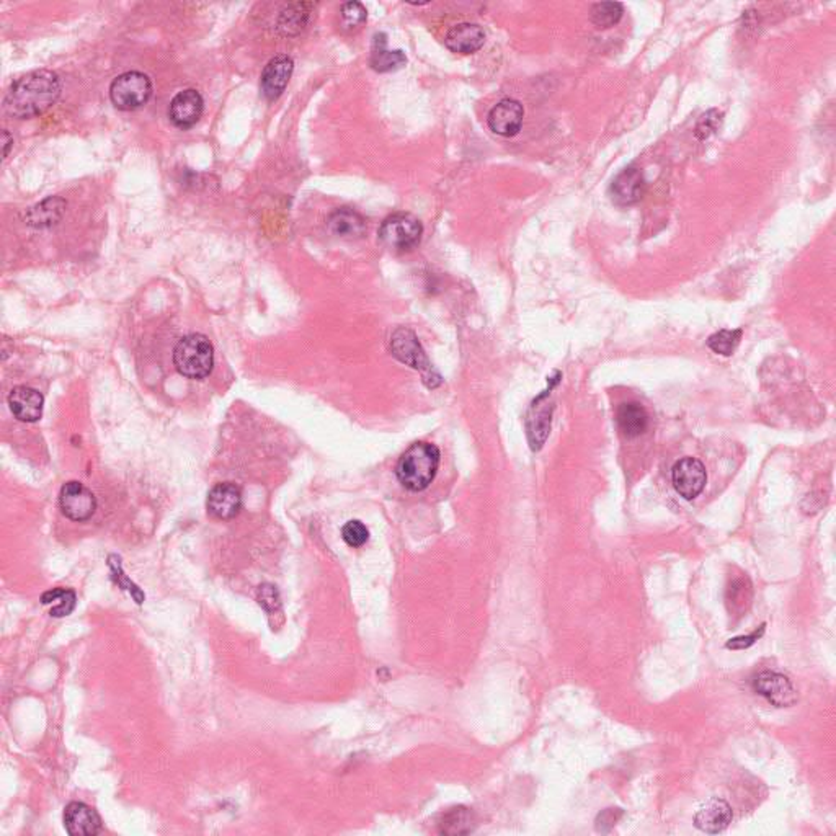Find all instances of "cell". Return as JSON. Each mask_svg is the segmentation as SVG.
<instances>
[{
	"instance_id": "6da1fadb",
	"label": "cell",
	"mask_w": 836,
	"mask_h": 836,
	"mask_svg": "<svg viewBox=\"0 0 836 836\" xmlns=\"http://www.w3.org/2000/svg\"><path fill=\"white\" fill-rule=\"evenodd\" d=\"M61 79L53 70H33L10 87L4 110L16 120L43 115L61 95Z\"/></svg>"
},
{
	"instance_id": "7a4b0ae2",
	"label": "cell",
	"mask_w": 836,
	"mask_h": 836,
	"mask_svg": "<svg viewBox=\"0 0 836 836\" xmlns=\"http://www.w3.org/2000/svg\"><path fill=\"white\" fill-rule=\"evenodd\" d=\"M441 454L437 446L418 441L400 456L396 474L407 491L422 492L437 477Z\"/></svg>"
},
{
	"instance_id": "3957f363",
	"label": "cell",
	"mask_w": 836,
	"mask_h": 836,
	"mask_svg": "<svg viewBox=\"0 0 836 836\" xmlns=\"http://www.w3.org/2000/svg\"><path fill=\"white\" fill-rule=\"evenodd\" d=\"M174 363L182 376L205 379L215 366V352L205 335L192 333L178 342L174 350Z\"/></svg>"
},
{
	"instance_id": "277c9868",
	"label": "cell",
	"mask_w": 836,
	"mask_h": 836,
	"mask_svg": "<svg viewBox=\"0 0 836 836\" xmlns=\"http://www.w3.org/2000/svg\"><path fill=\"white\" fill-rule=\"evenodd\" d=\"M391 354L400 363L418 371L422 375L423 383L427 384V387L435 389L441 384V376L438 375L437 369L433 368V365L420 345L414 330L400 327L392 333Z\"/></svg>"
},
{
	"instance_id": "5b68a950",
	"label": "cell",
	"mask_w": 836,
	"mask_h": 836,
	"mask_svg": "<svg viewBox=\"0 0 836 836\" xmlns=\"http://www.w3.org/2000/svg\"><path fill=\"white\" fill-rule=\"evenodd\" d=\"M377 236L387 249L407 252L420 244L423 226L420 219L410 213H396L384 219Z\"/></svg>"
},
{
	"instance_id": "8992f818",
	"label": "cell",
	"mask_w": 836,
	"mask_h": 836,
	"mask_svg": "<svg viewBox=\"0 0 836 836\" xmlns=\"http://www.w3.org/2000/svg\"><path fill=\"white\" fill-rule=\"evenodd\" d=\"M151 97H153V82L146 74L138 72V70L124 72L122 76L116 77L110 85V99L116 108L124 110V111H131V110L146 105Z\"/></svg>"
},
{
	"instance_id": "52a82bcc",
	"label": "cell",
	"mask_w": 836,
	"mask_h": 836,
	"mask_svg": "<svg viewBox=\"0 0 836 836\" xmlns=\"http://www.w3.org/2000/svg\"><path fill=\"white\" fill-rule=\"evenodd\" d=\"M59 505L64 516L77 523L90 520L97 512V499L93 492L77 481H70L62 485Z\"/></svg>"
},
{
	"instance_id": "ba28073f",
	"label": "cell",
	"mask_w": 836,
	"mask_h": 836,
	"mask_svg": "<svg viewBox=\"0 0 836 836\" xmlns=\"http://www.w3.org/2000/svg\"><path fill=\"white\" fill-rule=\"evenodd\" d=\"M672 481L675 491L684 500H694L706 487V468L696 458H683L672 469Z\"/></svg>"
},
{
	"instance_id": "9c48e42d",
	"label": "cell",
	"mask_w": 836,
	"mask_h": 836,
	"mask_svg": "<svg viewBox=\"0 0 836 836\" xmlns=\"http://www.w3.org/2000/svg\"><path fill=\"white\" fill-rule=\"evenodd\" d=\"M755 691L771 706L790 707L798 703V691L788 676L778 672H763L755 678Z\"/></svg>"
},
{
	"instance_id": "30bf717a",
	"label": "cell",
	"mask_w": 836,
	"mask_h": 836,
	"mask_svg": "<svg viewBox=\"0 0 836 836\" xmlns=\"http://www.w3.org/2000/svg\"><path fill=\"white\" fill-rule=\"evenodd\" d=\"M549 391L543 392L531 404L526 415V435L533 451H539L547 441L553 423V404H549Z\"/></svg>"
},
{
	"instance_id": "8fae6325",
	"label": "cell",
	"mask_w": 836,
	"mask_h": 836,
	"mask_svg": "<svg viewBox=\"0 0 836 836\" xmlns=\"http://www.w3.org/2000/svg\"><path fill=\"white\" fill-rule=\"evenodd\" d=\"M524 108L522 103L513 99H505L499 101L492 108L487 116V123L492 132L499 134L502 138H513L522 131Z\"/></svg>"
},
{
	"instance_id": "7c38bea8",
	"label": "cell",
	"mask_w": 836,
	"mask_h": 836,
	"mask_svg": "<svg viewBox=\"0 0 836 836\" xmlns=\"http://www.w3.org/2000/svg\"><path fill=\"white\" fill-rule=\"evenodd\" d=\"M206 507L209 514L217 520H232L242 510V492L236 483H217L207 493Z\"/></svg>"
},
{
	"instance_id": "4fadbf2b",
	"label": "cell",
	"mask_w": 836,
	"mask_h": 836,
	"mask_svg": "<svg viewBox=\"0 0 836 836\" xmlns=\"http://www.w3.org/2000/svg\"><path fill=\"white\" fill-rule=\"evenodd\" d=\"M205 110V101L201 93L195 89H186L177 93L170 101L169 118L178 128H192L200 122Z\"/></svg>"
},
{
	"instance_id": "5bb4252c",
	"label": "cell",
	"mask_w": 836,
	"mask_h": 836,
	"mask_svg": "<svg viewBox=\"0 0 836 836\" xmlns=\"http://www.w3.org/2000/svg\"><path fill=\"white\" fill-rule=\"evenodd\" d=\"M294 70V62L290 56H277L265 66L261 72V93L270 101H277L281 97L284 89Z\"/></svg>"
},
{
	"instance_id": "9a60e30c",
	"label": "cell",
	"mask_w": 836,
	"mask_h": 836,
	"mask_svg": "<svg viewBox=\"0 0 836 836\" xmlns=\"http://www.w3.org/2000/svg\"><path fill=\"white\" fill-rule=\"evenodd\" d=\"M645 193V180L640 170L628 167L614 178L609 186V196L618 206H632L642 200Z\"/></svg>"
},
{
	"instance_id": "2e32d148",
	"label": "cell",
	"mask_w": 836,
	"mask_h": 836,
	"mask_svg": "<svg viewBox=\"0 0 836 836\" xmlns=\"http://www.w3.org/2000/svg\"><path fill=\"white\" fill-rule=\"evenodd\" d=\"M8 406L20 422H38L43 415L45 397L37 389L28 386H18L8 396Z\"/></svg>"
},
{
	"instance_id": "e0dca14e",
	"label": "cell",
	"mask_w": 836,
	"mask_h": 836,
	"mask_svg": "<svg viewBox=\"0 0 836 836\" xmlns=\"http://www.w3.org/2000/svg\"><path fill=\"white\" fill-rule=\"evenodd\" d=\"M64 827L72 836H93L101 831V819L84 802H70L64 810Z\"/></svg>"
},
{
	"instance_id": "ac0fdd59",
	"label": "cell",
	"mask_w": 836,
	"mask_h": 836,
	"mask_svg": "<svg viewBox=\"0 0 836 836\" xmlns=\"http://www.w3.org/2000/svg\"><path fill=\"white\" fill-rule=\"evenodd\" d=\"M732 819H734L732 807L725 800L714 798L699 807L698 812L694 815V825H696V829L704 833L715 835L727 829Z\"/></svg>"
},
{
	"instance_id": "d6986e66",
	"label": "cell",
	"mask_w": 836,
	"mask_h": 836,
	"mask_svg": "<svg viewBox=\"0 0 836 836\" xmlns=\"http://www.w3.org/2000/svg\"><path fill=\"white\" fill-rule=\"evenodd\" d=\"M445 45L451 53L474 54L485 45V31L477 24H460L446 35Z\"/></svg>"
},
{
	"instance_id": "ffe728a7",
	"label": "cell",
	"mask_w": 836,
	"mask_h": 836,
	"mask_svg": "<svg viewBox=\"0 0 836 836\" xmlns=\"http://www.w3.org/2000/svg\"><path fill=\"white\" fill-rule=\"evenodd\" d=\"M327 229L335 238H360L366 230V223L354 209L340 207L329 216Z\"/></svg>"
},
{
	"instance_id": "44dd1931",
	"label": "cell",
	"mask_w": 836,
	"mask_h": 836,
	"mask_svg": "<svg viewBox=\"0 0 836 836\" xmlns=\"http://www.w3.org/2000/svg\"><path fill=\"white\" fill-rule=\"evenodd\" d=\"M64 209H66V201L59 196H49L25 213V223L31 228H38V229L51 228L61 221Z\"/></svg>"
},
{
	"instance_id": "7402d4cb",
	"label": "cell",
	"mask_w": 836,
	"mask_h": 836,
	"mask_svg": "<svg viewBox=\"0 0 836 836\" xmlns=\"http://www.w3.org/2000/svg\"><path fill=\"white\" fill-rule=\"evenodd\" d=\"M369 64L371 68L376 70V72H394V70H399L404 68L407 64V56L406 54L396 49V51H391L387 49V43H386V35H376L375 37V43H373V49H371V58H369Z\"/></svg>"
},
{
	"instance_id": "603a6c76",
	"label": "cell",
	"mask_w": 836,
	"mask_h": 836,
	"mask_svg": "<svg viewBox=\"0 0 836 836\" xmlns=\"http://www.w3.org/2000/svg\"><path fill=\"white\" fill-rule=\"evenodd\" d=\"M618 425L624 437H640L649 429L647 410L639 402L621 404L618 408Z\"/></svg>"
},
{
	"instance_id": "cb8c5ba5",
	"label": "cell",
	"mask_w": 836,
	"mask_h": 836,
	"mask_svg": "<svg viewBox=\"0 0 836 836\" xmlns=\"http://www.w3.org/2000/svg\"><path fill=\"white\" fill-rule=\"evenodd\" d=\"M752 599L753 587L752 582L748 580V577L744 576V574L734 577L729 585H727V593H725V601H727L729 613L744 616L748 611L750 605H752Z\"/></svg>"
},
{
	"instance_id": "d4e9b609",
	"label": "cell",
	"mask_w": 836,
	"mask_h": 836,
	"mask_svg": "<svg viewBox=\"0 0 836 836\" xmlns=\"http://www.w3.org/2000/svg\"><path fill=\"white\" fill-rule=\"evenodd\" d=\"M312 8H314V5L306 4V2H298V4L288 5L281 12L280 18H278V30L281 31L283 35H288V37L298 35L309 24Z\"/></svg>"
},
{
	"instance_id": "484cf974",
	"label": "cell",
	"mask_w": 836,
	"mask_h": 836,
	"mask_svg": "<svg viewBox=\"0 0 836 836\" xmlns=\"http://www.w3.org/2000/svg\"><path fill=\"white\" fill-rule=\"evenodd\" d=\"M624 7L619 2H601L591 7L590 20L597 30L613 28L621 22Z\"/></svg>"
},
{
	"instance_id": "4316f807",
	"label": "cell",
	"mask_w": 836,
	"mask_h": 836,
	"mask_svg": "<svg viewBox=\"0 0 836 836\" xmlns=\"http://www.w3.org/2000/svg\"><path fill=\"white\" fill-rule=\"evenodd\" d=\"M53 601H58V605L51 608V611H49L51 616L54 618L69 616L76 608V593L72 590H64V588H54V590L43 593V597H41L43 605H51Z\"/></svg>"
},
{
	"instance_id": "83f0119b",
	"label": "cell",
	"mask_w": 836,
	"mask_h": 836,
	"mask_svg": "<svg viewBox=\"0 0 836 836\" xmlns=\"http://www.w3.org/2000/svg\"><path fill=\"white\" fill-rule=\"evenodd\" d=\"M742 335H744V332L740 329L719 330V332H715L711 337L707 338V346L713 350L714 354L721 355V356H730L735 352L736 346L742 340Z\"/></svg>"
},
{
	"instance_id": "f1b7e54d",
	"label": "cell",
	"mask_w": 836,
	"mask_h": 836,
	"mask_svg": "<svg viewBox=\"0 0 836 836\" xmlns=\"http://www.w3.org/2000/svg\"><path fill=\"white\" fill-rule=\"evenodd\" d=\"M472 823H474L472 813L464 807H458V809H451V812L446 813L443 831L451 833V835H456V833L462 835V833L472 831V827H474Z\"/></svg>"
},
{
	"instance_id": "f546056e",
	"label": "cell",
	"mask_w": 836,
	"mask_h": 836,
	"mask_svg": "<svg viewBox=\"0 0 836 836\" xmlns=\"http://www.w3.org/2000/svg\"><path fill=\"white\" fill-rule=\"evenodd\" d=\"M368 18L366 8L360 2H346L340 10V25L346 31L360 30Z\"/></svg>"
},
{
	"instance_id": "4dcf8cb0",
	"label": "cell",
	"mask_w": 836,
	"mask_h": 836,
	"mask_svg": "<svg viewBox=\"0 0 836 836\" xmlns=\"http://www.w3.org/2000/svg\"><path fill=\"white\" fill-rule=\"evenodd\" d=\"M722 116H724V113L719 111L717 108H713V110L706 111L704 115H701L698 123H696V128H694V136L699 141H706V139L711 138L714 132L719 130V126L722 123Z\"/></svg>"
},
{
	"instance_id": "1f68e13d",
	"label": "cell",
	"mask_w": 836,
	"mask_h": 836,
	"mask_svg": "<svg viewBox=\"0 0 836 836\" xmlns=\"http://www.w3.org/2000/svg\"><path fill=\"white\" fill-rule=\"evenodd\" d=\"M342 537L350 547H361L368 543L369 531L363 523L352 520L342 528Z\"/></svg>"
},
{
	"instance_id": "d6a6232c",
	"label": "cell",
	"mask_w": 836,
	"mask_h": 836,
	"mask_svg": "<svg viewBox=\"0 0 836 836\" xmlns=\"http://www.w3.org/2000/svg\"><path fill=\"white\" fill-rule=\"evenodd\" d=\"M765 630H767V626H765V624H761L758 630H755V632H752V634H748V636L734 637V639H730L725 647H727V649H732V651H745V649L752 647V645L755 644L758 639L763 637V634H765Z\"/></svg>"
},
{
	"instance_id": "836d02e7",
	"label": "cell",
	"mask_w": 836,
	"mask_h": 836,
	"mask_svg": "<svg viewBox=\"0 0 836 836\" xmlns=\"http://www.w3.org/2000/svg\"><path fill=\"white\" fill-rule=\"evenodd\" d=\"M2 144H4V159H7L10 147L14 146V138L7 130L2 131Z\"/></svg>"
}]
</instances>
